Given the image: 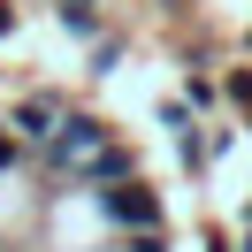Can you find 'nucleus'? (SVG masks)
<instances>
[{
	"mask_svg": "<svg viewBox=\"0 0 252 252\" xmlns=\"http://www.w3.org/2000/svg\"><path fill=\"white\" fill-rule=\"evenodd\" d=\"M107 214H115V221H153V191H138V184L107 191Z\"/></svg>",
	"mask_w": 252,
	"mask_h": 252,
	"instance_id": "nucleus-1",
	"label": "nucleus"
}]
</instances>
